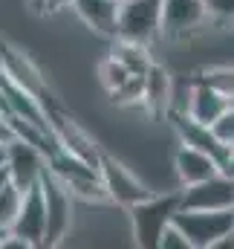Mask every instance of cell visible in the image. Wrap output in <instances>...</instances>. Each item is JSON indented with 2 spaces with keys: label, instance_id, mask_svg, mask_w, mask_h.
<instances>
[{
  "label": "cell",
  "instance_id": "obj_1",
  "mask_svg": "<svg viewBox=\"0 0 234 249\" xmlns=\"http://www.w3.org/2000/svg\"><path fill=\"white\" fill-rule=\"evenodd\" d=\"M130 223H133V238L142 249H156L162 229L174 220L179 212V191H165V194H150L148 200L136 203L127 209Z\"/></svg>",
  "mask_w": 234,
  "mask_h": 249
},
{
  "label": "cell",
  "instance_id": "obj_2",
  "mask_svg": "<svg viewBox=\"0 0 234 249\" xmlns=\"http://www.w3.org/2000/svg\"><path fill=\"white\" fill-rule=\"evenodd\" d=\"M174 223L185 232L191 249H211L234 229V209H179Z\"/></svg>",
  "mask_w": 234,
  "mask_h": 249
},
{
  "label": "cell",
  "instance_id": "obj_3",
  "mask_svg": "<svg viewBox=\"0 0 234 249\" xmlns=\"http://www.w3.org/2000/svg\"><path fill=\"white\" fill-rule=\"evenodd\" d=\"M159 23H162V0H121L116 38L148 47L153 38H159Z\"/></svg>",
  "mask_w": 234,
  "mask_h": 249
},
{
  "label": "cell",
  "instance_id": "obj_4",
  "mask_svg": "<svg viewBox=\"0 0 234 249\" xmlns=\"http://www.w3.org/2000/svg\"><path fill=\"white\" fill-rule=\"evenodd\" d=\"M38 183H41L44 203H47V241H44V247H55L67 238L69 223H72V191L50 168L41 174Z\"/></svg>",
  "mask_w": 234,
  "mask_h": 249
},
{
  "label": "cell",
  "instance_id": "obj_5",
  "mask_svg": "<svg viewBox=\"0 0 234 249\" xmlns=\"http://www.w3.org/2000/svg\"><path fill=\"white\" fill-rule=\"evenodd\" d=\"M99 174H101L104 188H107V194H110V203H118V206H124V209H130V206H136V203H142V200H148V197L153 194V188L145 186L124 162L113 160L110 154H101V160H99Z\"/></svg>",
  "mask_w": 234,
  "mask_h": 249
},
{
  "label": "cell",
  "instance_id": "obj_6",
  "mask_svg": "<svg viewBox=\"0 0 234 249\" xmlns=\"http://www.w3.org/2000/svg\"><path fill=\"white\" fill-rule=\"evenodd\" d=\"M12 235L23 238L29 247H44L47 241V203H44V191L41 183L29 186L20 197V209H17V217L9 229Z\"/></svg>",
  "mask_w": 234,
  "mask_h": 249
},
{
  "label": "cell",
  "instance_id": "obj_7",
  "mask_svg": "<svg viewBox=\"0 0 234 249\" xmlns=\"http://www.w3.org/2000/svg\"><path fill=\"white\" fill-rule=\"evenodd\" d=\"M6 168H9V180L20 191L35 186L41 180V174L47 171V154L23 139H9L6 142Z\"/></svg>",
  "mask_w": 234,
  "mask_h": 249
},
{
  "label": "cell",
  "instance_id": "obj_8",
  "mask_svg": "<svg viewBox=\"0 0 234 249\" xmlns=\"http://www.w3.org/2000/svg\"><path fill=\"white\" fill-rule=\"evenodd\" d=\"M179 209H234V177L214 174L179 191Z\"/></svg>",
  "mask_w": 234,
  "mask_h": 249
},
{
  "label": "cell",
  "instance_id": "obj_9",
  "mask_svg": "<svg viewBox=\"0 0 234 249\" xmlns=\"http://www.w3.org/2000/svg\"><path fill=\"white\" fill-rule=\"evenodd\" d=\"M0 70H3L15 84H20V87L29 90L32 96H38L47 110L52 107V105H50V93H47V81H44L41 70L29 61L20 50H15V47H9V44H0Z\"/></svg>",
  "mask_w": 234,
  "mask_h": 249
},
{
  "label": "cell",
  "instance_id": "obj_10",
  "mask_svg": "<svg viewBox=\"0 0 234 249\" xmlns=\"http://www.w3.org/2000/svg\"><path fill=\"white\" fill-rule=\"evenodd\" d=\"M171 124H174V130H176V136H179L182 145H191V148H200V151L211 154V157L220 162V168H223V162H226V157H229V145H223V142L217 139V133H214L211 124L197 122V119L188 116L185 110H174V113H171Z\"/></svg>",
  "mask_w": 234,
  "mask_h": 249
},
{
  "label": "cell",
  "instance_id": "obj_11",
  "mask_svg": "<svg viewBox=\"0 0 234 249\" xmlns=\"http://www.w3.org/2000/svg\"><path fill=\"white\" fill-rule=\"evenodd\" d=\"M208 20L202 0H162V23L159 35L165 38H185Z\"/></svg>",
  "mask_w": 234,
  "mask_h": 249
},
{
  "label": "cell",
  "instance_id": "obj_12",
  "mask_svg": "<svg viewBox=\"0 0 234 249\" xmlns=\"http://www.w3.org/2000/svg\"><path fill=\"white\" fill-rule=\"evenodd\" d=\"M229 96L226 93H220L211 81H205L202 75H197L194 78V84H191V93H188V107H185V113L188 116H194L197 122H205V124H214L217 122V116L229 107Z\"/></svg>",
  "mask_w": 234,
  "mask_h": 249
},
{
  "label": "cell",
  "instance_id": "obj_13",
  "mask_svg": "<svg viewBox=\"0 0 234 249\" xmlns=\"http://www.w3.org/2000/svg\"><path fill=\"white\" fill-rule=\"evenodd\" d=\"M118 3L121 0H75L72 9L81 18L87 29H93L101 38L116 41L118 35Z\"/></svg>",
  "mask_w": 234,
  "mask_h": 249
},
{
  "label": "cell",
  "instance_id": "obj_14",
  "mask_svg": "<svg viewBox=\"0 0 234 249\" xmlns=\"http://www.w3.org/2000/svg\"><path fill=\"white\" fill-rule=\"evenodd\" d=\"M174 168H176V177L182 180V186L202 183V180H208V177L223 171L220 162L211 154H205L200 148H191V145H182V142H179V148L174 154Z\"/></svg>",
  "mask_w": 234,
  "mask_h": 249
},
{
  "label": "cell",
  "instance_id": "obj_15",
  "mask_svg": "<svg viewBox=\"0 0 234 249\" xmlns=\"http://www.w3.org/2000/svg\"><path fill=\"white\" fill-rule=\"evenodd\" d=\"M171 99H174V84L168 70H162L159 64H150L142 84V105L150 110V116H162L171 107Z\"/></svg>",
  "mask_w": 234,
  "mask_h": 249
},
{
  "label": "cell",
  "instance_id": "obj_16",
  "mask_svg": "<svg viewBox=\"0 0 234 249\" xmlns=\"http://www.w3.org/2000/svg\"><path fill=\"white\" fill-rule=\"evenodd\" d=\"M130 75H145L148 67H150V55H148V47L145 44H136V41H124V38H116V47L110 53Z\"/></svg>",
  "mask_w": 234,
  "mask_h": 249
},
{
  "label": "cell",
  "instance_id": "obj_17",
  "mask_svg": "<svg viewBox=\"0 0 234 249\" xmlns=\"http://www.w3.org/2000/svg\"><path fill=\"white\" fill-rule=\"evenodd\" d=\"M20 197H23V191L12 180L0 188V229H6V232L12 229V223L17 217V209H20Z\"/></svg>",
  "mask_w": 234,
  "mask_h": 249
},
{
  "label": "cell",
  "instance_id": "obj_18",
  "mask_svg": "<svg viewBox=\"0 0 234 249\" xmlns=\"http://www.w3.org/2000/svg\"><path fill=\"white\" fill-rule=\"evenodd\" d=\"M127 78H130V72H127V70H124V67L113 58V55H107L104 61L99 64V81L104 84V90H107V93L118 90Z\"/></svg>",
  "mask_w": 234,
  "mask_h": 249
},
{
  "label": "cell",
  "instance_id": "obj_19",
  "mask_svg": "<svg viewBox=\"0 0 234 249\" xmlns=\"http://www.w3.org/2000/svg\"><path fill=\"white\" fill-rule=\"evenodd\" d=\"M214 127V133H217V139L223 142V145H234V102H229V107L217 116V122L211 124Z\"/></svg>",
  "mask_w": 234,
  "mask_h": 249
},
{
  "label": "cell",
  "instance_id": "obj_20",
  "mask_svg": "<svg viewBox=\"0 0 234 249\" xmlns=\"http://www.w3.org/2000/svg\"><path fill=\"white\" fill-rule=\"evenodd\" d=\"M208 20L217 23H232L234 20V0H202Z\"/></svg>",
  "mask_w": 234,
  "mask_h": 249
},
{
  "label": "cell",
  "instance_id": "obj_21",
  "mask_svg": "<svg viewBox=\"0 0 234 249\" xmlns=\"http://www.w3.org/2000/svg\"><path fill=\"white\" fill-rule=\"evenodd\" d=\"M205 81H211L220 93H226L229 99L234 102V70H229V67H220V70H208L205 75H202Z\"/></svg>",
  "mask_w": 234,
  "mask_h": 249
},
{
  "label": "cell",
  "instance_id": "obj_22",
  "mask_svg": "<svg viewBox=\"0 0 234 249\" xmlns=\"http://www.w3.org/2000/svg\"><path fill=\"white\" fill-rule=\"evenodd\" d=\"M156 249H191V247H188V238H185V232H182L174 220H171V223L162 229Z\"/></svg>",
  "mask_w": 234,
  "mask_h": 249
},
{
  "label": "cell",
  "instance_id": "obj_23",
  "mask_svg": "<svg viewBox=\"0 0 234 249\" xmlns=\"http://www.w3.org/2000/svg\"><path fill=\"white\" fill-rule=\"evenodd\" d=\"M9 139H15V133H12V127H9V119L0 113V142H9Z\"/></svg>",
  "mask_w": 234,
  "mask_h": 249
},
{
  "label": "cell",
  "instance_id": "obj_24",
  "mask_svg": "<svg viewBox=\"0 0 234 249\" xmlns=\"http://www.w3.org/2000/svg\"><path fill=\"white\" fill-rule=\"evenodd\" d=\"M75 0H50L47 3V12H61V9H72Z\"/></svg>",
  "mask_w": 234,
  "mask_h": 249
},
{
  "label": "cell",
  "instance_id": "obj_25",
  "mask_svg": "<svg viewBox=\"0 0 234 249\" xmlns=\"http://www.w3.org/2000/svg\"><path fill=\"white\" fill-rule=\"evenodd\" d=\"M223 174L234 177V145L229 148V157H226V162H223Z\"/></svg>",
  "mask_w": 234,
  "mask_h": 249
},
{
  "label": "cell",
  "instance_id": "obj_26",
  "mask_svg": "<svg viewBox=\"0 0 234 249\" xmlns=\"http://www.w3.org/2000/svg\"><path fill=\"white\" fill-rule=\"evenodd\" d=\"M47 3H50V0H29L32 12H38V15H44V12H47Z\"/></svg>",
  "mask_w": 234,
  "mask_h": 249
},
{
  "label": "cell",
  "instance_id": "obj_27",
  "mask_svg": "<svg viewBox=\"0 0 234 249\" xmlns=\"http://www.w3.org/2000/svg\"><path fill=\"white\" fill-rule=\"evenodd\" d=\"M6 183H9V168L3 165V168H0V188L6 186Z\"/></svg>",
  "mask_w": 234,
  "mask_h": 249
},
{
  "label": "cell",
  "instance_id": "obj_28",
  "mask_svg": "<svg viewBox=\"0 0 234 249\" xmlns=\"http://www.w3.org/2000/svg\"><path fill=\"white\" fill-rule=\"evenodd\" d=\"M6 165V142H0V168Z\"/></svg>",
  "mask_w": 234,
  "mask_h": 249
},
{
  "label": "cell",
  "instance_id": "obj_29",
  "mask_svg": "<svg viewBox=\"0 0 234 249\" xmlns=\"http://www.w3.org/2000/svg\"><path fill=\"white\" fill-rule=\"evenodd\" d=\"M6 235H9V232H6V229H0V241H3V238H6Z\"/></svg>",
  "mask_w": 234,
  "mask_h": 249
}]
</instances>
